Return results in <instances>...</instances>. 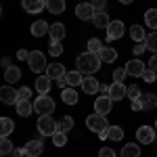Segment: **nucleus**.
<instances>
[{"label":"nucleus","instance_id":"43","mask_svg":"<svg viewBox=\"0 0 157 157\" xmlns=\"http://www.w3.org/2000/svg\"><path fill=\"white\" fill-rule=\"evenodd\" d=\"M98 157H117V153H115L111 147H103V149L98 151Z\"/></svg>","mask_w":157,"mask_h":157},{"label":"nucleus","instance_id":"39","mask_svg":"<svg viewBox=\"0 0 157 157\" xmlns=\"http://www.w3.org/2000/svg\"><path fill=\"white\" fill-rule=\"evenodd\" d=\"M143 80H145L147 84L155 82V80H157V71H153L151 67H147V69H145V73H143Z\"/></svg>","mask_w":157,"mask_h":157},{"label":"nucleus","instance_id":"18","mask_svg":"<svg viewBox=\"0 0 157 157\" xmlns=\"http://www.w3.org/2000/svg\"><path fill=\"white\" fill-rule=\"evenodd\" d=\"M52 78H48V75H40L36 80V90L40 92V94H48L50 92V86H52V82H50Z\"/></svg>","mask_w":157,"mask_h":157},{"label":"nucleus","instance_id":"10","mask_svg":"<svg viewBox=\"0 0 157 157\" xmlns=\"http://www.w3.org/2000/svg\"><path fill=\"white\" fill-rule=\"evenodd\" d=\"M21 6L25 13L36 15V13H42L46 9V0H21Z\"/></svg>","mask_w":157,"mask_h":157},{"label":"nucleus","instance_id":"36","mask_svg":"<svg viewBox=\"0 0 157 157\" xmlns=\"http://www.w3.org/2000/svg\"><path fill=\"white\" fill-rule=\"evenodd\" d=\"M101 50H103L101 40H97V38H90V40H88V52H94V55H98Z\"/></svg>","mask_w":157,"mask_h":157},{"label":"nucleus","instance_id":"34","mask_svg":"<svg viewBox=\"0 0 157 157\" xmlns=\"http://www.w3.org/2000/svg\"><path fill=\"white\" fill-rule=\"evenodd\" d=\"M15 149L13 143L9 140V136H2V140H0V153L2 155H11V151Z\"/></svg>","mask_w":157,"mask_h":157},{"label":"nucleus","instance_id":"23","mask_svg":"<svg viewBox=\"0 0 157 157\" xmlns=\"http://www.w3.org/2000/svg\"><path fill=\"white\" fill-rule=\"evenodd\" d=\"M92 23H94V27H107L111 23V19H109V15L105 11H97L94 17H92Z\"/></svg>","mask_w":157,"mask_h":157},{"label":"nucleus","instance_id":"51","mask_svg":"<svg viewBox=\"0 0 157 157\" xmlns=\"http://www.w3.org/2000/svg\"><path fill=\"white\" fill-rule=\"evenodd\" d=\"M0 65H2V67H4V69H9V67H11V59H9V57H4V59H2V63H0Z\"/></svg>","mask_w":157,"mask_h":157},{"label":"nucleus","instance_id":"27","mask_svg":"<svg viewBox=\"0 0 157 157\" xmlns=\"http://www.w3.org/2000/svg\"><path fill=\"white\" fill-rule=\"evenodd\" d=\"M121 157H140V147L136 143H128L121 149Z\"/></svg>","mask_w":157,"mask_h":157},{"label":"nucleus","instance_id":"7","mask_svg":"<svg viewBox=\"0 0 157 157\" xmlns=\"http://www.w3.org/2000/svg\"><path fill=\"white\" fill-rule=\"evenodd\" d=\"M136 138H138V143L140 145H151V143H155V130L151 128V126H140L138 130H136Z\"/></svg>","mask_w":157,"mask_h":157},{"label":"nucleus","instance_id":"15","mask_svg":"<svg viewBox=\"0 0 157 157\" xmlns=\"http://www.w3.org/2000/svg\"><path fill=\"white\" fill-rule=\"evenodd\" d=\"M98 88H101V84L97 82L94 75H84V80H82V90H84L86 94H97Z\"/></svg>","mask_w":157,"mask_h":157},{"label":"nucleus","instance_id":"4","mask_svg":"<svg viewBox=\"0 0 157 157\" xmlns=\"http://www.w3.org/2000/svg\"><path fill=\"white\" fill-rule=\"evenodd\" d=\"M27 65H29V69L34 73L44 71V69H46V57H44V52L32 50V52H29V59H27Z\"/></svg>","mask_w":157,"mask_h":157},{"label":"nucleus","instance_id":"42","mask_svg":"<svg viewBox=\"0 0 157 157\" xmlns=\"http://www.w3.org/2000/svg\"><path fill=\"white\" fill-rule=\"evenodd\" d=\"M29 97H32V88L29 86L19 88V101H29Z\"/></svg>","mask_w":157,"mask_h":157},{"label":"nucleus","instance_id":"2","mask_svg":"<svg viewBox=\"0 0 157 157\" xmlns=\"http://www.w3.org/2000/svg\"><path fill=\"white\" fill-rule=\"evenodd\" d=\"M86 126H88V130H92V132H107L109 130V124H107V115H98V113H92V115H88L86 117Z\"/></svg>","mask_w":157,"mask_h":157},{"label":"nucleus","instance_id":"17","mask_svg":"<svg viewBox=\"0 0 157 157\" xmlns=\"http://www.w3.org/2000/svg\"><path fill=\"white\" fill-rule=\"evenodd\" d=\"M65 65H61V63H50L48 67H46V75L48 78H52V80H59V78H63L65 75Z\"/></svg>","mask_w":157,"mask_h":157},{"label":"nucleus","instance_id":"49","mask_svg":"<svg viewBox=\"0 0 157 157\" xmlns=\"http://www.w3.org/2000/svg\"><path fill=\"white\" fill-rule=\"evenodd\" d=\"M17 59L19 61H27L29 59V52H27V50H19V52H17Z\"/></svg>","mask_w":157,"mask_h":157},{"label":"nucleus","instance_id":"13","mask_svg":"<svg viewBox=\"0 0 157 157\" xmlns=\"http://www.w3.org/2000/svg\"><path fill=\"white\" fill-rule=\"evenodd\" d=\"M109 97L111 101H121L124 97H128V88L124 86V82H113L109 86Z\"/></svg>","mask_w":157,"mask_h":157},{"label":"nucleus","instance_id":"24","mask_svg":"<svg viewBox=\"0 0 157 157\" xmlns=\"http://www.w3.org/2000/svg\"><path fill=\"white\" fill-rule=\"evenodd\" d=\"M4 80L9 82V84H15V82H19L21 80V69L19 67H9V69H4Z\"/></svg>","mask_w":157,"mask_h":157},{"label":"nucleus","instance_id":"14","mask_svg":"<svg viewBox=\"0 0 157 157\" xmlns=\"http://www.w3.org/2000/svg\"><path fill=\"white\" fill-rule=\"evenodd\" d=\"M42 149H44L42 140H29V143L23 147L25 157H40L42 155Z\"/></svg>","mask_w":157,"mask_h":157},{"label":"nucleus","instance_id":"32","mask_svg":"<svg viewBox=\"0 0 157 157\" xmlns=\"http://www.w3.org/2000/svg\"><path fill=\"white\" fill-rule=\"evenodd\" d=\"M50 138H52V145H55V147H65V145H67V132H63V130L55 132Z\"/></svg>","mask_w":157,"mask_h":157},{"label":"nucleus","instance_id":"53","mask_svg":"<svg viewBox=\"0 0 157 157\" xmlns=\"http://www.w3.org/2000/svg\"><path fill=\"white\" fill-rule=\"evenodd\" d=\"M121 4H130V2H132V0H120Z\"/></svg>","mask_w":157,"mask_h":157},{"label":"nucleus","instance_id":"19","mask_svg":"<svg viewBox=\"0 0 157 157\" xmlns=\"http://www.w3.org/2000/svg\"><path fill=\"white\" fill-rule=\"evenodd\" d=\"M48 32H50V25L46 21H34V25H32V36H36V38L46 36Z\"/></svg>","mask_w":157,"mask_h":157},{"label":"nucleus","instance_id":"30","mask_svg":"<svg viewBox=\"0 0 157 157\" xmlns=\"http://www.w3.org/2000/svg\"><path fill=\"white\" fill-rule=\"evenodd\" d=\"M145 21L151 29H157V9H149L145 13Z\"/></svg>","mask_w":157,"mask_h":157},{"label":"nucleus","instance_id":"16","mask_svg":"<svg viewBox=\"0 0 157 157\" xmlns=\"http://www.w3.org/2000/svg\"><path fill=\"white\" fill-rule=\"evenodd\" d=\"M48 36H50V42H61V40L65 38V25L63 23H52Z\"/></svg>","mask_w":157,"mask_h":157},{"label":"nucleus","instance_id":"1","mask_svg":"<svg viewBox=\"0 0 157 157\" xmlns=\"http://www.w3.org/2000/svg\"><path fill=\"white\" fill-rule=\"evenodd\" d=\"M101 57L98 55H94V52H84V55H80L78 57V61H75V69L82 73H88V75H92V73L97 71L98 67H101Z\"/></svg>","mask_w":157,"mask_h":157},{"label":"nucleus","instance_id":"21","mask_svg":"<svg viewBox=\"0 0 157 157\" xmlns=\"http://www.w3.org/2000/svg\"><path fill=\"white\" fill-rule=\"evenodd\" d=\"M65 0H46V9H48V13H52V15H61V13H65Z\"/></svg>","mask_w":157,"mask_h":157},{"label":"nucleus","instance_id":"48","mask_svg":"<svg viewBox=\"0 0 157 157\" xmlns=\"http://www.w3.org/2000/svg\"><path fill=\"white\" fill-rule=\"evenodd\" d=\"M149 67H151L153 71H157V52H153V57H151V61H149Z\"/></svg>","mask_w":157,"mask_h":157},{"label":"nucleus","instance_id":"3","mask_svg":"<svg viewBox=\"0 0 157 157\" xmlns=\"http://www.w3.org/2000/svg\"><path fill=\"white\" fill-rule=\"evenodd\" d=\"M38 132L42 136H52L55 132H59V121H55L50 115H40L38 117Z\"/></svg>","mask_w":157,"mask_h":157},{"label":"nucleus","instance_id":"46","mask_svg":"<svg viewBox=\"0 0 157 157\" xmlns=\"http://www.w3.org/2000/svg\"><path fill=\"white\" fill-rule=\"evenodd\" d=\"M57 86H59L61 90L69 88V82H67V78H65V75H63V78H59V80H57Z\"/></svg>","mask_w":157,"mask_h":157},{"label":"nucleus","instance_id":"40","mask_svg":"<svg viewBox=\"0 0 157 157\" xmlns=\"http://www.w3.org/2000/svg\"><path fill=\"white\" fill-rule=\"evenodd\" d=\"M128 97H130V101H136V98L143 97V92H140L138 86H130V88H128Z\"/></svg>","mask_w":157,"mask_h":157},{"label":"nucleus","instance_id":"28","mask_svg":"<svg viewBox=\"0 0 157 157\" xmlns=\"http://www.w3.org/2000/svg\"><path fill=\"white\" fill-rule=\"evenodd\" d=\"M61 92H63V103H65V105H75V103H78V92H75V90H73L71 86H69V88H65V90H61Z\"/></svg>","mask_w":157,"mask_h":157},{"label":"nucleus","instance_id":"47","mask_svg":"<svg viewBox=\"0 0 157 157\" xmlns=\"http://www.w3.org/2000/svg\"><path fill=\"white\" fill-rule=\"evenodd\" d=\"M143 101L140 98H136V101H132V111H143Z\"/></svg>","mask_w":157,"mask_h":157},{"label":"nucleus","instance_id":"20","mask_svg":"<svg viewBox=\"0 0 157 157\" xmlns=\"http://www.w3.org/2000/svg\"><path fill=\"white\" fill-rule=\"evenodd\" d=\"M15 107H17V113H19L21 117H27V115H32V111H36V107H34L32 101H19Z\"/></svg>","mask_w":157,"mask_h":157},{"label":"nucleus","instance_id":"9","mask_svg":"<svg viewBox=\"0 0 157 157\" xmlns=\"http://www.w3.org/2000/svg\"><path fill=\"white\" fill-rule=\"evenodd\" d=\"M94 6L90 4V2H82V4H78L75 6V15H78V19H82V21H92V17H94Z\"/></svg>","mask_w":157,"mask_h":157},{"label":"nucleus","instance_id":"37","mask_svg":"<svg viewBox=\"0 0 157 157\" xmlns=\"http://www.w3.org/2000/svg\"><path fill=\"white\" fill-rule=\"evenodd\" d=\"M145 44H147V50L157 52V32H153V34H149V36H147Z\"/></svg>","mask_w":157,"mask_h":157},{"label":"nucleus","instance_id":"22","mask_svg":"<svg viewBox=\"0 0 157 157\" xmlns=\"http://www.w3.org/2000/svg\"><path fill=\"white\" fill-rule=\"evenodd\" d=\"M98 57H101L103 63H113V61L117 59V50L111 48V46H103V50L98 52Z\"/></svg>","mask_w":157,"mask_h":157},{"label":"nucleus","instance_id":"52","mask_svg":"<svg viewBox=\"0 0 157 157\" xmlns=\"http://www.w3.org/2000/svg\"><path fill=\"white\" fill-rule=\"evenodd\" d=\"M103 94H109V86H105V84H101V88H98Z\"/></svg>","mask_w":157,"mask_h":157},{"label":"nucleus","instance_id":"38","mask_svg":"<svg viewBox=\"0 0 157 157\" xmlns=\"http://www.w3.org/2000/svg\"><path fill=\"white\" fill-rule=\"evenodd\" d=\"M61 52H63L61 42H50V46H48V55H50V57H59Z\"/></svg>","mask_w":157,"mask_h":157},{"label":"nucleus","instance_id":"29","mask_svg":"<svg viewBox=\"0 0 157 157\" xmlns=\"http://www.w3.org/2000/svg\"><path fill=\"white\" fill-rule=\"evenodd\" d=\"M15 130V124H13L11 117H0V134L2 136H9Z\"/></svg>","mask_w":157,"mask_h":157},{"label":"nucleus","instance_id":"11","mask_svg":"<svg viewBox=\"0 0 157 157\" xmlns=\"http://www.w3.org/2000/svg\"><path fill=\"white\" fill-rule=\"evenodd\" d=\"M124 32H126V27L121 21H111L107 25V40L109 42H113V40H120L124 36Z\"/></svg>","mask_w":157,"mask_h":157},{"label":"nucleus","instance_id":"50","mask_svg":"<svg viewBox=\"0 0 157 157\" xmlns=\"http://www.w3.org/2000/svg\"><path fill=\"white\" fill-rule=\"evenodd\" d=\"M11 157H25V151H23V149H13Z\"/></svg>","mask_w":157,"mask_h":157},{"label":"nucleus","instance_id":"45","mask_svg":"<svg viewBox=\"0 0 157 157\" xmlns=\"http://www.w3.org/2000/svg\"><path fill=\"white\" fill-rule=\"evenodd\" d=\"M132 50H134V55L138 57V55H143V52L147 50V44H145V42H136V46H134Z\"/></svg>","mask_w":157,"mask_h":157},{"label":"nucleus","instance_id":"44","mask_svg":"<svg viewBox=\"0 0 157 157\" xmlns=\"http://www.w3.org/2000/svg\"><path fill=\"white\" fill-rule=\"evenodd\" d=\"M90 4L94 6V11H105V6H107V0H90Z\"/></svg>","mask_w":157,"mask_h":157},{"label":"nucleus","instance_id":"31","mask_svg":"<svg viewBox=\"0 0 157 157\" xmlns=\"http://www.w3.org/2000/svg\"><path fill=\"white\" fill-rule=\"evenodd\" d=\"M107 138L109 140H121V138H124V130H121L120 126H109Z\"/></svg>","mask_w":157,"mask_h":157},{"label":"nucleus","instance_id":"41","mask_svg":"<svg viewBox=\"0 0 157 157\" xmlns=\"http://www.w3.org/2000/svg\"><path fill=\"white\" fill-rule=\"evenodd\" d=\"M126 75H128L126 67H120V69H115V71H113V80H115V82H124V80H126Z\"/></svg>","mask_w":157,"mask_h":157},{"label":"nucleus","instance_id":"12","mask_svg":"<svg viewBox=\"0 0 157 157\" xmlns=\"http://www.w3.org/2000/svg\"><path fill=\"white\" fill-rule=\"evenodd\" d=\"M145 69L147 67L140 59H132V61H128V65H126V71H128V75H132V78H143Z\"/></svg>","mask_w":157,"mask_h":157},{"label":"nucleus","instance_id":"5","mask_svg":"<svg viewBox=\"0 0 157 157\" xmlns=\"http://www.w3.org/2000/svg\"><path fill=\"white\" fill-rule=\"evenodd\" d=\"M34 107H36L38 113L50 115V113L55 111V101H52L48 94H40V97H36V101H34Z\"/></svg>","mask_w":157,"mask_h":157},{"label":"nucleus","instance_id":"8","mask_svg":"<svg viewBox=\"0 0 157 157\" xmlns=\"http://www.w3.org/2000/svg\"><path fill=\"white\" fill-rule=\"evenodd\" d=\"M111 105H113V101H111L109 94H105V97H97V101H94V113H98V115H107V113H111Z\"/></svg>","mask_w":157,"mask_h":157},{"label":"nucleus","instance_id":"6","mask_svg":"<svg viewBox=\"0 0 157 157\" xmlns=\"http://www.w3.org/2000/svg\"><path fill=\"white\" fill-rule=\"evenodd\" d=\"M0 98L4 105H17L19 103V90H15L13 84H6L0 88Z\"/></svg>","mask_w":157,"mask_h":157},{"label":"nucleus","instance_id":"35","mask_svg":"<svg viewBox=\"0 0 157 157\" xmlns=\"http://www.w3.org/2000/svg\"><path fill=\"white\" fill-rule=\"evenodd\" d=\"M71 128H73V117L65 115V117H61V120H59V130H63V132H69Z\"/></svg>","mask_w":157,"mask_h":157},{"label":"nucleus","instance_id":"26","mask_svg":"<svg viewBox=\"0 0 157 157\" xmlns=\"http://www.w3.org/2000/svg\"><path fill=\"white\" fill-rule=\"evenodd\" d=\"M65 78H67V82H69V86H82V80H84V75H82V71H78V69H73V71H67L65 73Z\"/></svg>","mask_w":157,"mask_h":157},{"label":"nucleus","instance_id":"25","mask_svg":"<svg viewBox=\"0 0 157 157\" xmlns=\"http://www.w3.org/2000/svg\"><path fill=\"white\" fill-rule=\"evenodd\" d=\"M130 38H132L134 42H145L147 40V32L143 25H132L130 27Z\"/></svg>","mask_w":157,"mask_h":157},{"label":"nucleus","instance_id":"54","mask_svg":"<svg viewBox=\"0 0 157 157\" xmlns=\"http://www.w3.org/2000/svg\"><path fill=\"white\" fill-rule=\"evenodd\" d=\"M155 130H157V120H155Z\"/></svg>","mask_w":157,"mask_h":157},{"label":"nucleus","instance_id":"33","mask_svg":"<svg viewBox=\"0 0 157 157\" xmlns=\"http://www.w3.org/2000/svg\"><path fill=\"white\" fill-rule=\"evenodd\" d=\"M140 101H143V107H145V111L157 107V97H155V94H143V97H140Z\"/></svg>","mask_w":157,"mask_h":157}]
</instances>
